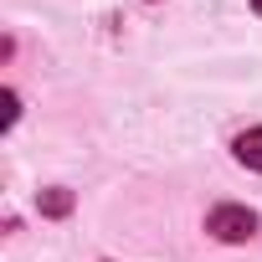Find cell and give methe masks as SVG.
<instances>
[{
	"mask_svg": "<svg viewBox=\"0 0 262 262\" xmlns=\"http://www.w3.org/2000/svg\"><path fill=\"white\" fill-rule=\"evenodd\" d=\"M231 149H236V160H242L247 170H257V175H262V128H247V134H236V144H231Z\"/></svg>",
	"mask_w": 262,
	"mask_h": 262,
	"instance_id": "2",
	"label": "cell"
},
{
	"mask_svg": "<svg viewBox=\"0 0 262 262\" xmlns=\"http://www.w3.org/2000/svg\"><path fill=\"white\" fill-rule=\"evenodd\" d=\"M36 206H41V216H67L72 211V190L67 185H52V190L36 195Z\"/></svg>",
	"mask_w": 262,
	"mask_h": 262,
	"instance_id": "3",
	"label": "cell"
},
{
	"mask_svg": "<svg viewBox=\"0 0 262 262\" xmlns=\"http://www.w3.org/2000/svg\"><path fill=\"white\" fill-rule=\"evenodd\" d=\"M252 11H257V16H262V0H252Z\"/></svg>",
	"mask_w": 262,
	"mask_h": 262,
	"instance_id": "4",
	"label": "cell"
},
{
	"mask_svg": "<svg viewBox=\"0 0 262 262\" xmlns=\"http://www.w3.org/2000/svg\"><path fill=\"white\" fill-rule=\"evenodd\" d=\"M206 231H211L216 242H247V236L257 231V216H252L247 206H216V211L206 216Z\"/></svg>",
	"mask_w": 262,
	"mask_h": 262,
	"instance_id": "1",
	"label": "cell"
}]
</instances>
